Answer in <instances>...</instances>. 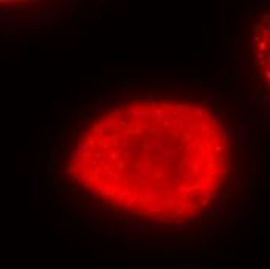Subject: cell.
<instances>
[{"label":"cell","instance_id":"3957f363","mask_svg":"<svg viewBox=\"0 0 270 269\" xmlns=\"http://www.w3.org/2000/svg\"><path fill=\"white\" fill-rule=\"evenodd\" d=\"M177 269H200V266H193V264H179Z\"/></svg>","mask_w":270,"mask_h":269},{"label":"cell","instance_id":"7a4b0ae2","mask_svg":"<svg viewBox=\"0 0 270 269\" xmlns=\"http://www.w3.org/2000/svg\"><path fill=\"white\" fill-rule=\"evenodd\" d=\"M127 252L129 253H137V255H147V253H149L147 250H143V249H129Z\"/></svg>","mask_w":270,"mask_h":269},{"label":"cell","instance_id":"6da1fadb","mask_svg":"<svg viewBox=\"0 0 270 269\" xmlns=\"http://www.w3.org/2000/svg\"><path fill=\"white\" fill-rule=\"evenodd\" d=\"M253 55L262 83L270 90V12L264 14L255 26Z\"/></svg>","mask_w":270,"mask_h":269}]
</instances>
